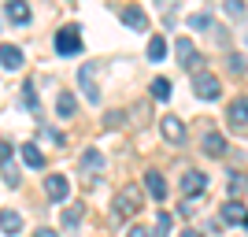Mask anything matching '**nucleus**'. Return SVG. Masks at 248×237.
<instances>
[{
  "mask_svg": "<svg viewBox=\"0 0 248 237\" xmlns=\"http://www.w3.org/2000/svg\"><path fill=\"white\" fill-rule=\"evenodd\" d=\"M141 207H145V189H141V186H123L119 193H115L111 215H115V222H123V219L137 215Z\"/></svg>",
  "mask_w": 248,
  "mask_h": 237,
  "instance_id": "obj_1",
  "label": "nucleus"
},
{
  "mask_svg": "<svg viewBox=\"0 0 248 237\" xmlns=\"http://www.w3.org/2000/svg\"><path fill=\"white\" fill-rule=\"evenodd\" d=\"M56 52H60V56H78V52H82V33H78V26L56 30Z\"/></svg>",
  "mask_w": 248,
  "mask_h": 237,
  "instance_id": "obj_2",
  "label": "nucleus"
},
{
  "mask_svg": "<svg viewBox=\"0 0 248 237\" xmlns=\"http://www.w3.org/2000/svg\"><path fill=\"white\" fill-rule=\"evenodd\" d=\"M193 89H197L200 100H218V96H222V85H218V78H215V74H207V71L193 78Z\"/></svg>",
  "mask_w": 248,
  "mask_h": 237,
  "instance_id": "obj_3",
  "label": "nucleus"
},
{
  "mask_svg": "<svg viewBox=\"0 0 248 237\" xmlns=\"http://www.w3.org/2000/svg\"><path fill=\"white\" fill-rule=\"evenodd\" d=\"M174 56H178V63H182L186 71H197L200 52H197V45L189 41V37H178V41H174Z\"/></svg>",
  "mask_w": 248,
  "mask_h": 237,
  "instance_id": "obj_4",
  "label": "nucleus"
},
{
  "mask_svg": "<svg viewBox=\"0 0 248 237\" xmlns=\"http://www.w3.org/2000/svg\"><path fill=\"white\" fill-rule=\"evenodd\" d=\"M226 123L233 130H248V96H237V100L226 108Z\"/></svg>",
  "mask_w": 248,
  "mask_h": 237,
  "instance_id": "obj_5",
  "label": "nucleus"
},
{
  "mask_svg": "<svg viewBox=\"0 0 248 237\" xmlns=\"http://www.w3.org/2000/svg\"><path fill=\"white\" fill-rule=\"evenodd\" d=\"M159 130H163V137L170 144H182V141H186V123H182L178 115H163V119H159Z\"/></svg>",
  "mask_w": 248,
  "mask_h": 237,
  "instance_id": "obj_6",
  "label": "nucleus"
},
{
  "mask_svg": "<svg viewBox=\"0 0 248 237\" xmlns=\"http://www.w3.org/2000/svg\"><path fill=\"white\" fill-rule=\"evenodd\" d=\"M119 19H123L130 30H137V33H145V30H148V15H145V8H137V4L123 8V11H119Z\"/></svg>",
  "mask_w": 248,
  "mask_h": 237,
  "instance_id": "obj_7",
  "label": "nucleus"
},
{
  "mask_svg": "<svg viewBox=\"0 0 248 237\" xmlns=\"http://www.w3.org/2000/svg\"><path fill=\"white\" fill-rule=\"evenodd\" d=\"M182 193H186V196L207 193V174H200V171H186V178H182Z\"/></svg>",
  "mask_w": 248,
  "mask_h": 237,
  "instance_id": "obj_8",
  "label": "nucleus"
},
{
  "mask_svg": "<svg viewBox=\"0 0 248 237\" xmlns=\"http://www.w3.org/2000/svg\"><path fill=\"white\" fill-rule=\"evenodd\" d=\"M200 148H204V152L211 156V159H222V156H226V137H222V134H215V130H207V134H204V141H200Z\"/></svg>",
  "mask_w": 248,
  "mask_h": 237,
  "instance_id": "obj_9",
  "label": "nucleus"
},
{
  "mask_svg": "<svg viewBox=\"0 0 248 237\" xmlns=\"http://www.w3.org/2000/svg\"><path fill=\"white\" fill-rule=\"evenodd\" d=\"M45 193H48L52 200H67V196H71V182L63 174H48L45 178Z\"/></svg>",
  "mask_w": 248,
  "mask_h": 237,
  "instance_id": "obj_10",
  "label": "nucleus"
},
{
  "mask_svg": "<svg viewBox=\"0 0 248 237\" xmlns=\"http://www.w3.org/2000/svg\"><path fill=\"white\" fill-rule=\"evenodd\" d=\"M0 167H4V182L15 189L19 186V171H15V163H11V144L8 141H0Z\"/></svg>",
  "mask_w": 248,
  "mask_h": 237,
  "instance_id": "obj_11",
  "label": "nucleus"
},
{
  "mask_svg": "<svg viewBox=\"0 0 248 237\" xmlns=\"http://www.w3.org/2000/svg\"><path fill=\"white\" fill-rule=\"evenodd\" d=\"M0 230H4L8 237L22 234V215L15 211V207H0Z\"/></svg>",
  "mask_w": 248,
  "mask_h": 237,
  "instance_id": "obj_12",
  "label": "nucleus"
},
{
  "mask_svg": "<svg viewBox=\"0 0 248 237\" xmlns=\"http://www.w3.org/2000/svg\"><path fill=\"white\" fill-rule=\"evenodd\" d=\"M4 15H8L15 26H26V22H30V8H26V0H8V4H4Z\"/></svg>",
  "mask_w": 248,
  "mask_h": 237,
  "instance_id": "obj_13",
  "label": "nucleus"
},
{
  "mask_svg": "<svg viewBox=\"0 0 248 237\" xmlns=\"http://www.w3.org/2000/svg\"><path fill=\"white\" fill-rule=\"evenodd\" d=\"M0 67H4V71H19V67H22V48H15V45H0Z\"/></svg>",
  "mask_w": 248,
  "mask_h": 237,
  "instance_id": "obj_14",
  "label": "nucleus"
},
{
  "mask_svg": "<svg viewBox=\"0 0 248 237\" xmlns=\"http://www.w3.org/2000/svg\"><path fill=\"white\" fill-rule=\"evenodd\" d=\"M145 189H148L152 200H167V182H163L159 171H148V174H145Z\"/></svg>",
  "mask_w": 248,
  "mask_h": 237,
  "instance_id": "obj_15",
  "label": "nucleus"
},
{
  "mask_svg": "<svg viewBox=\"0 0 248 237\" xmlns=\"http://www.w3.org/2000/svg\"><path fill=\"white\" fill-rule=\"evenodd\" d=\"M74 108H78L74 93H71V89H60V93H56V111H60V119H71Z\"/></svg>",
  "mask_w": 248,
  "mask_h": 237,
  "instance_id": "obj_16",
  "label": "nucleus"
},
{
  "mask_svg": "<svg viewBox=\"0 0 248 237\" xmlns=\"http://www.w3.org/2000/svg\"><path fill=\"white\" fill-rule=\"evenodd\" d=\"M22 163L30 167V171H45V152L37 144H26V148H22Z\"/></svg>",
  "mask_w": 248,
  "mask_h": 237,
  "instance_id": "obj_17",
  "label": "nucleus"
},
{
  "mask_svg": "<svg viewBox=\"0 0 248 237\" xmlns=\"http://www.w3.org/2000/svg\"><path fill=\"white\" fill-rule=\"evenodd\" d=\"M89 74H93V67H82V71H78V82L85 85V96H89V104H96V100H100V89L93 85V78H89Z\"/></svg>",
  "mask_w": 248,
  "mask_h": 237,
  "instance_id": "obj_18",
  "label": "nucleus"
},
{
  "mask_svg": "<svg viewBox=\"0 0 248 237\" xmlns=\"http://www.w3.org/2000/svg\"><path fill=\"white\" fill-rule=\"evenodd\" d=\"M163 56H167V37L152 33V37H148V60H152V63H159Z\"/></svg>",
  "mask_w": 248,
  "mask_h": 237,
  "instance_id": "obj_19",
  "label": "nucleus"
},
{
  "mask_svg": "<svg viewBox=\"0 0 248 237\" xmlns=\"http://www.w3.org/2000/svg\"><path fill=\"white\" fill-rule=\"evenodd\" d=\"M222 219H226V222H245V207H241V200H230L226 207H222Z\"/></svg>",
  "mask_w": 248,
  "mask_h": 237,
  "instance_id": "obj_20",
  "label": "nucleus"
},
{
  "mask_svg": "<svg viewBox=\"0 0 248 237\" xmlns=\"http://www.w3.org/2000/svg\"><path fill=\"white\" fill-rule=\"evenodd\" d=\"M100 167H104V156L96 152V148H89V152L82 156V171H89V174H96Z\"/></svg>",
  "mask_w": 248,
  "mask_h": 237,
  "instance_id": "obj_21",
  "label": "nucleus"
},
{
  "mask_svg": "<svg viewBox=\"0 0 248 237\" xmlns=\"http://www.w3.org/2000/svg\"><path fill=\"white\" fill-rule=\"evenodd\" d=\"M226 193H230V200H237L241 193H245V178L237 174V171H230V182H226Z\"/></svg>",
  "mask_w": 248,
  "mask_h": 237,
  "instance_id": "obj_22",
  "label": "nucleus"
},
{
  "mask_svg": "<svg viewBox=\"0 0 248 237\" xmlns=\"http://www.w3.org/2000/svg\"><path fill=\"white\" fill-rule=\"evenodd\" d=\"M148 89H152V96H155V100H170V82H167V78H155V82L148 85Z\"/></svg>",
  "mask_w": 248,
  "mask_h": 237,
  "instance_id": "obj_23",
  "label": "nucleus"
},
{
  "mask_svg": "<svg viewBox=\"0 0 248 237\" xmlns=\"http://www.w3.org/2000/svg\"><path fill=\"white\" fill-rule=\"evenodd\" d=\"M222 8H226L230 19H245V0H226Z\"/></svg>",
  "mask_w": 248,
  "mask_h": 237,
  "instance_id": "obj_24",
  "label": "nucleus"
},
{
  "mask_svg": "<svg viewBox=\"0 0 248 237\" xmlns=\"http://www.w3.org/2000/svg\"><path fill=\"white\" fill-rule=\"evenodd\" d=\"M159 4V11H163V19L167 22H174V15H178V0H155Z\"/></svg>",
  "mask_w": 248,
  "mask_h": 237,
  "instance_id": "obj_25",
  "label": "nucleus"
},
{
  "mask_svg": "<svg viewBox=\"0 0 248 237\" xmlns=\"http://www.w3.org/2000/svg\"><path fill=\"white\" fill-rule=\"evenodd\" d=\"M189 26H193V30H207V26H211V15H207V11H197V15L189 19Z\"/></svg>",
  "mask_w": 248,
  "mask_h": 237,
  "instance_id": "obj_26",
  "label": "nucleus"
},
{
  "mask_svg": "<svg viewBox=\"0 0 248 237\" xmlns=\"http://www.w3.org/2000/svg\"><path fill=\"white\" fill-rule=\"evenodd\" d=\"M78 219H82V207H67L63 222H67V226H78Z\"/></svg>",
  "mask_w": 248,
  "mask_h": 237,
  "instance_id": "obj_27",
  "label": "nucleus"
},
{
  "mask_svg": "<svg viewBox=\"0 0 248 237\" xmlns=\"http://www.w3.org/2000/svg\"><path fill=\"white\" fill-rule=\"evenodd\" d=\"M22 104H26V108H37V96H33V85H22Z\"/></svg>",
  "mask_w": 248,
  "mask_h": 237,
  "instance_id": "obj_28",
  "label": "nucleus"
},
{
  "mask_svg": "<svg viewBox=\"0 0 248 237\" xmlns=\"http://www.w3.org/2000/svg\"><path fill=\"white\" fill-rule=\"evenodd\" d=\"M104 126H123V111H108L104 115Z\"/></svg>",
  "mask_w": 248,
  "mask_h": 237,
  "instance_id": "obj_29",
  "label": "nucleus"
},
{
  "mask_svg": "<svg viewBox=\"0 0 248 237\" xmlns=\"http://www.w3.org/2000/svg\"><path fill=\"white\" fill-rule=\"evenodd\" d=\"M45 137H48V141H56V144H63V141H67V137H63L60 130H52V126H45Z\"/></svg>",
  "mask_w": 248,
  "mask_h": 237,
  "instance_id": "obj_30",
  "label": "nucleus"
},
{
  "mask_svg": "<svg viewBox=\"0 0 248 237\" xmlns=\"http://www.w3.org/2000/svg\"><path fill=\"white\" fill-rule=\"evenodd\" d=\"M230 71H237V74H245V63H241V56H230Z\"/></svg>",
  "mask_w": 248,
  "mask_h": 237,
  "instance_id": "obj_31",
  "label": "nucleus"
},
{
  "mask_svg": "<svg viewBox=\"0 0 248 237\" xmlns=\"http://www.w3.org/2000/svg\"><path fill=\"white\" fill-rule=\"evenodd\" d=\"M130 237H152V234H148L145 226H134V230H130Z\"/></svg>",
  "mask_w": 248,
  "mask_h": 237,
  "instance_id": "obj_32",
  "label": "nucleus"
},
{
  "mask_svg": "<svg viewBox=\"0 0 248 237\" xmlns=\"http://www.w3.org/2000/svg\"><path fill=\"white\" fill-rule=\"evenodd\" d=\"M33 237H56V230H37Z\"/></svg>",
  "mask_w": 248,
  "mask_h": 237,
  "instance_id": "obj_33",
  "label": "nucleus"
},
{
  "mask_svg": "<svg viewBox=\"0 0 248 237\" xmlns=\"http://www.w3.org/2000/svg\"><path fill=\"white\" fill-rule=\"evenodd\" d=\"M182 237H204V234H197V230H182Z\"/></svg>",
  "mask_w": 248,
  "mask_h": 237,
  "instance_id": "obj_34",
  "label": "nucleus"
},
{
  "mask_svg": "<svg viewBox=\"0 0 248 237\" xmlns=\"http://www.w3.org/2000/svg\"><path fill=\"white\" fill-rule=\"evenodd\" d=\"M71 4H78V0H71Z\"/></svg>",
  "mask_w": 248,
  "mask_h": 237,
  "instance_id": "obj_35",
  "label": "nucleus"
}]
</instances>
